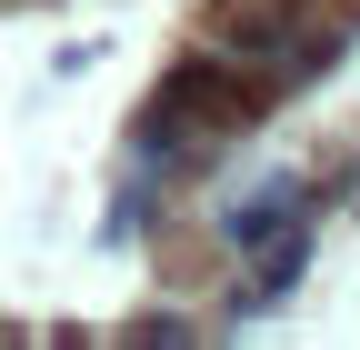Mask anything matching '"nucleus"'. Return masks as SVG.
I'll list each match as a JSON object with an SVG mask.
<instances>
[{
	"label": "nucleus",
	"instance_id": "f257e3e1",
	"mask_svg": "<svg viewBox=\"0 0 360 350\" xmlns=\"http://www.w3.org/2000/svg\"><path fill=\"white\" fill-rule=\"evenodd\" d=\"M300 20V0H210V30L220 40H281Z\"/></svg>",
	"mask_w": 360,
	"mask_h": 350
}]
</instances>
